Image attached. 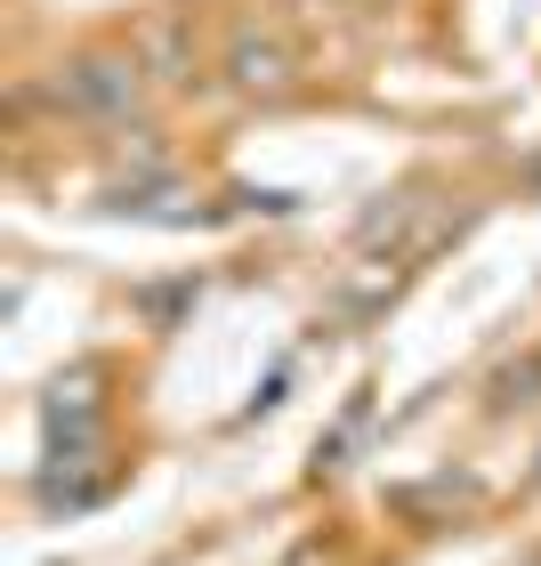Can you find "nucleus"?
I'll list each match as a JSON object with an SVG mask.
<instances>
[{
	"label": "nucleus",
	"mask_w": 541,
	"mask_h": 566,
	"mask_svg": "<svg viewBox=\"0 0 541 566\" xmlns=\"http://www.w3.org/2000/svg\"><path fill=\"white\" fill-rule=\"evenodd\" d=\"M49 97L82 122H130L146 97V57L138 49H73L49 65Z\"/></svg>",
	"instance_id": "obj_1"
},
{
	"label": "nucleus",
	"mask_w": 541,
	"mask_h": 566,
	"mask_svg": "<svg viewBox=\"0 0 541 566\" xmlns=\"http://www.w3.org/2000/svg\"><path fill=\"white\" fill-rule=\"evenodd\" d=\"M226 90L243 97H283L291 90V49L259 24H235V41H226Z\"/></svg>",
	"instance_id": "obj_2"
}]
</instances>
